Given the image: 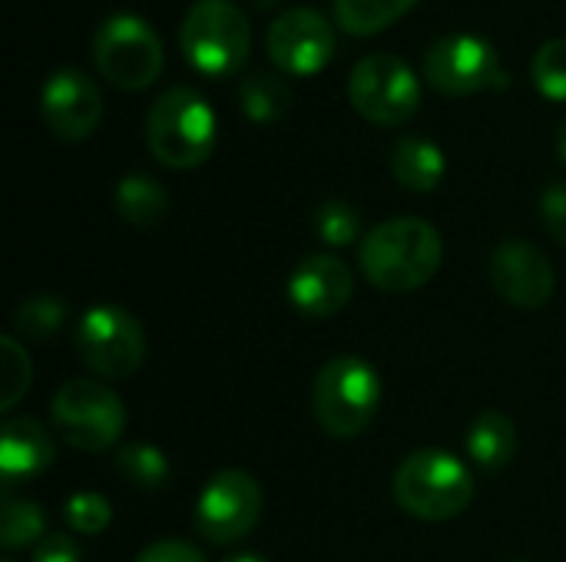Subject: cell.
I'll return each mask as SVG.
<instances>
[{"label": "cell", "mask_w": 566, "mask_h": 562, "mask_svg": "<svg viewBox=\"0 0 566 562\" xmlns=\"http://www.w3.org/2000/svg\"><path fill=\"white\" fill-rule=\"evenodd\" d=\"M358 262L375 288L388 295H408L438 275L444 262V242L441 232L424 219H388L365 235Z\"/></svg>", "instance_id": "1"}, {"label": "cell", "mask_w": 566, "mask_h": 562, "mask_svg": "<svg viewBox=\"0 0 566 562\" xmlns=\"http://www.w3.org/2000/svg\"><path fill=\"white\" fill-rule=\"evenodd\" d=\"M398 507L428 523H444L461 517L474 500V474L448 450H415L395 470Z\"/></svg>", "instance_id": "2"}, {"label": "cell", "mask_w": 566, "mask_h": 562, "mask_svg": "<svg viewBox=\"0 0 566 562\" xmlns=\"http://www.w3.org/2000/svg\"><path fill=\"white\" fill-rule=\"evenodd\" d=\"M149 152L169 169H196L216 149V113L192 86L166 89L146 116Z\"/></svg>", "instance_id": "3"}, {"label": "cell", "mask_w": 566, "mask_h": 562, "mask_svg": "<svg viewBox=\"0 0 566 562\" xmlns=\"http://www.w3.org/2000/svg\"><path fill=\"white\" fill-rule=\"evenodd\" d=\"M381 404V381L378 371L358 354L332 358L312 388L315 421L325 434L338 441H352L365 434Z\"/></svg>", "instance_id": "4"}, {"label": "cell", "mask_w": 566, "mask_h": 562, "mask_svg": "<svg viewBox=\"0 0 566 562\" xmlns=\"http://www.w3.org/2000/svg\"><path fill=\"white\" fill-rule=\"evenodd\" d=\"M179 50L202 76H232L252 53L249 17L232 0H196L179 26Z\"/></svg>", "instance_id": "5"}, {"label": "cell", "mask_w": 566, "mask_h": 562, "mask_svg": "<svg viewBox=\"0 0 566 562\" xmlns=\"http://www.w3.org/2000/svg\"><path fill=\"white\" fill-rule=\"evenodd\" d=\"M93 63L109 86L136 93L159 79L166 50L139 13H109L93 33Z\"/></svg>", "instance_id": "6"}, {"label": "cell", "mask_w": 566, "mask_h": 562, "mask_svg": "<svg viewBox=\"0 0 566 562\" xmlns=\"http://www.w3.org/2000/svg\"><path fill=\"white\" fill-rule=\"evenodd\" d=\"M56 434L83 454L109 450L126 431V407L113 388L90 378L66 381L50 404Z\"/></svg>", "instance_id": "7"}, {"label": "cell", "mask_w": 566, "mask_h": 562, "mask_svg": "<svg viewBox=\"0 0 566 562\" xmlns=\"http://www.w3.org/2000/svg\"><path fill=\"white\" fill-rule=\"evenodd\" d=\"M348 99L368 123L401 126L421 109V76L395 53H371L352 66Z\"/></svg>", "instance_id": "8"}, {"label": "cell", "mask_w": 566, "mask_h": 562, "mask_svg": "<svg viewBox=\"0 0 566 562\" xmlns=\"http://www.w3.org/2000/svg\"><path fill=\"white\" fill-rule=\"evenodd\" d=\"M424 79L441 96H474L484 89H504L511 83L497 46L478 33L438 36L424 50Z\"/></svg>", "instance_id": "9"}, {"label": "cell", "mask_w": 566, "mask_h": 562, "mask_svg": "<svg viewBox=\"0 0 566 562\" xmlns=\"http://www.w3.org/2000/svg\"><path fill=\"white\" fill-rule=\"evenodd\" d=\"M76 354L103 381H126L146 358V335L139 321L116 305H93L76 325Z\"/></svg>", "instance_id": "10"}, {"label": "cell", "mask_w": 566, "mask_h": 562, "mask_svg": "<svg viewBox=\"0 0 566 562\" xmlns=\"http://www.w3.org/2000/svg\"><path fill=\"white\" fill-rule=\"evenodd\" d=\"M262 517V487L245 470L216 474L196 500V530L216 547L245 540Z\"/></svg>", "instance_id": "11"}, {"label": "cell", "mask_w": 566, "mask_h": 562, "mask_svg": "<svg viewBox=\"0 0 566 562\" xmlns=\"http://www.w3.org/2000/svg\"><path fill=\"white\" fill-rule=\"evenodd\" d=\"M335 26L312 7H292L269 23L265 50L275 70L289 76H315L335 56Z\"/></svg>", "instance_id": "12"}, {"label": "cell", "mask_w": 566, "mask_h": 562, "mask_svg": "<svg viewBox=\"0 0 566 562\" xmlns=\"http://www.w3.org/2000/svg\"><path fill=\"white\" fill-rule=\"evenodd\" d=\"M40 113L46 129L63 142H80L96 132L103 119L99 86L76 66H60L46 76L40 93Z\"/></svg>", "instance_id": "13"}, {"label": "cell", "mask_w": 566, "mask_h": 562, "mask_svg": "<svg viewBox=\"0 0 566 562\" xmlns=\"http://www.w3.org/2000/svg\"><path fill=\"white\" fill-rule=\"evenodd\" d=\"M491 282L504 301H511L514 308H524V311L544 308L557 288L551 258L524 238H507L494 248Z\"/></svg>", "instance_id": "14"}, {"label": "cell", "mask_w": 566, "mask_h": 562, "mask_svg": "<svg viewBox=\"0 0 566 562\" xmlns=\"http://www.w3.org/2000/svg\"><path fill=\"white\" fill-rule=\"evenodd\" d=\"M355 291V278L348 265L335 255H308L289 278V301L305 318H332L338 315Z\"/></svg>", "instance_id": "15"}, {"label": "cell", "mask_w": 566, "mask_h": 562, "mask_svg": "<svg viewBox=\"0 0 566 562\" xmlns=\"http://www.w3.org/2000/svg\"><path fill=\"white\" fill-rule=\"evenodd\" d=\"M53 464V437L30 417L7 421L0 431V474L3 484H23L40 477Z\"/></svg>", "instance_id": "16"}, {"label": "cell", "mask_w": 566, "mask_h": 562, "mask_svg": "<svg viewBox=\"0 0 566 562\" xmlns=\"http://www.w3.org/2000/svg\"><path fill=\"white\" fill-rule=\"evenodd\" d=\"M448 172L444 149L428 136H405L391 152V176L408 192H434Z\"/></svg>", "instance_id": "17"}, {"label": "cell", "mask_w": 566, "mask_h": 562, "mask_svg": "<svg viewBox=\"0 0 566 562\" xmlns=\"http://www.w3.org/2000/svg\"><path fill=\"white\" fill-rule=\"evenodd\" d=\"M464 447H468V457L484 470V474H501L514 454H517V427L507 414L501 411H484L468 437H464Z\"/></svg>", "instance_id": "18"}, {"label": "cell", "mask_w": 566, "mask_h": 562, "mask_svg": "<svg viewBox=\"0 0 566 562\" xmlns=\"http://www.w3.org/2000/svg\"><path fill=\"white\" fill-rule=\"evenodd\" d=\"M239 106L255 126H272L292 113V89L272 70H249L239 79Z\"/></svg>", "instance_id": "19"}, {"label": "cell", "mask_w": 566, "mask_h": 562, "mask_svg": "<svg viewBox=\"0 0 566 562\" xmlns=\"http://www.w3.org/2000/svg\"><path fill=\"white\" fill-rule=\"evenodd\" d=\"M116 212L136 229H156L169 215V192L146 172H129L116 185Z\"/></svg>", "instance_id": "20"}, {"label": "cell", "mask_w": 566, "mask_h": 562, "mask_svg": "<svg viewBox=\"0 0 566 562\" xmlns=\"http://www.w3.org/2000/svg\"><path fill=\"white\" fill-rule=\"evenodd\" d=\"M418 0H335V20L352 36H371L401 20Z\"/></svg>", "instance_id": "21"}, {"label": "cell", "mask_w": 566, "mask_h": 562, "mask_svg": "<svg viewBox=\"0 0 566 562\" xmlns=\"http://www.w3.org/2000/svg\"><path fill=\"white\" fill-rule=\"evenodd\" d=\"M116 470L126 484L139 487V490H163L172 477V464L169 457L153 447V444H126L116 450Z\"/></svg>", "instance_id": "22"}, {"label": "cell", "mask_w": 566, "mask_h": 562, "mask_svg": "<svg viewBox=\"0 0 566 562\" xmlns=\"http://www.w3.org/2000/svg\"><path fill=\"white\" fill-rule=\"evenodd\" d=\"M66 321V305L56 295H33L27 301L17 305L13 311V328L23 338L33 341H46L50 335H56Z\"/></svg>", "instance_id": "23"}, {"label": "cell", "mask_w": 566, "mask_h": 562, "mask_svg": "<svg viewBox=\"0 0 566 562\" xmlns=\"http://www.w3.org/2000/svg\"><path fill=\"white\" fill-rule=\"evenodd\" d=\"M315 232L325 245L345 248L361 235V212L345 199H328L315 209Z\"/></svg>", "instance_id": "24"}, {"label": "cell", "mask_w": 566, "mask_h": 562, "mask_svg": "<svg viewBox=\"0 0 566 562\" xmlns=\"http://www.w3.org/2000/svg\"><path fill=\"white\" fill-rule=\"evenodd\" d=\"M46 533V517L33 500H10L3 507V523H0V543L3 550H23Z\"/></svg>", "instance_id": "25"}, {"label": "cell", "mask_w": 566, "mask_h": 562, "mask_svg": "<svg viewBox=\"0 0 566 562\" xmlns=\"http://www.w3.org/2000/svg\"><path fill=\"white\" fill-rule=\"evenodd\" d=\"M534 86L541 89L544 99L551 103H566V36H554L541 43L531 63Z\"/></svg>", "instance_id": "26"}, {"label": "cell", "mask_w": 566, "mask_h": 562, "mask_svg": "<svg viewBox=\"0 0 566 562\" xmlns=\"http://www.w3.org/2000/svg\"><path fill=\"white\" fill-rule=\"evenodd\" d=\"M63 520L73 533H83V537H99L109 520H113V507L103 494H93V490H83V494H73L66 503H63Z\"/></svg>", "instance_id": "27"}, {"label": "cell", "mask_w": 566, "mask_h": 562, "mask_svg": "<svg viewBox=\"0 0 566 562\" xmlns=\"http://www.w3.org/2000/svg\"><path fill=\"white\" fill-rule=\"evenodd\" d=\"M0 361H3V397H0V411H10L30 388V358L27 351L3 335L0 338Z\"/></svg>", "instance_id": "28"}, {"label": "cell", "mask_w": 566, "mask_h": 562, "mask_svg": "<svg viewBox=\"0 0 566 562\" xmlns=\"http://www.w3.org/2000/svg\"><path fill=\"white\" fill-rule=\"evenodd\" d=\"M541 219L547 232L566 245V182H551L541 195Z\"/></svg>", "instance_id": "29"}, {"label": "cell", "mask_w": 566, "mask_h": 562, "mask_svg": "<svg viewBox=\"0 0 566 562\" xmlns=\"http://www.w3.org/2000/svg\"><path fill=\"white\" fill-rule=\"evenodd\" d=\"M133 562H206V556L186 540H159L146 547Z\"/></svg>", "instance_id": "30"}, {"label": "cell", "mask_w": 566, "mask_h": 562, "mask_svg": "<svg viewBox=\"0 0 566 562\" xmlns=\"http://www.w3.org/2000/svg\"><path fill=\"white\" fill-rule=\"evenodd\" d=\"M33 562H80V543L70 533H50L33 550Z\"/></svg>", "instance_id": "31"}, {"label": "cell", "mask_w": 566, "mask_h": 562, "mask_svg": "<svg viewBox=\"0 0 566 562\" xmlns=\"http://www.w3.org/2000/svg\"><path fill=\"white\" fill-rule=\"evenodd\" d=\"M557 152H560V159L566 162V116L560 119V126H557Z\"/></svg>", "instance_id": "32"}, {"label": "cell", "mask_w": 566, "mask_h": 562, "mask_svg": "<svg viewBox=\"0 0 566 562\" xmlns=\"http://www.w3.org/2000/svg\"><path fill=\"white\" fill-rule=\"evenodd\" d=\"M226 562H269L265 556H259V553H239V556H229Z\"/></svg>", "instance_id": "33"}, {"label": "cell", "mask_w": 566, "mask_h": 562, "mask_svg": "<svg viewBox=\"0 0 566 562\" xmlns=\"http://www.w3.org/2000/svg\"><path fill=\"white\" fill-rule=\"evenodd\" d=\"M252 7H259V10H272V7H279L282 0H249Z\"/></svg>", "instance_id": "34"}, {"label": "cell", "mask_w": 566, "mask_h": 562, "mask_svg": "<svg viewBox=\"0 0 566 562\" xmlns=\"http://www.w3.org/2000/svg\"><path fill=\"white\" fill-rule=\"evenodd\" d=\"M514 562H531V560H514Z\"/></svg>", "instance_id": "35"}, {"label": "cell", "mask_w": 566, "mask_h": 562, "mask_svg": "<svg viewBox=\"0 0 566 562\" xmlns=\"http://www.w3.org/2000/svg\"><path fill=\"white\" fill-rule=\"evenodd\" d=\"M3 562H13V560H3Z\"/></svg>", "instance_id": "36"}]
</instances>
